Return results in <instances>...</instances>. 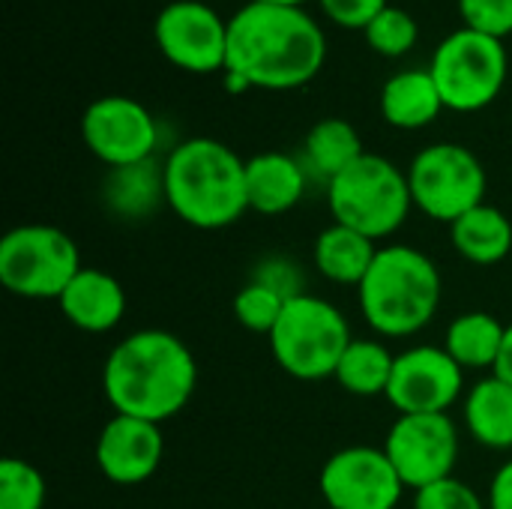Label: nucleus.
I'll return each mask as SVG.
<instances>
[{
  "label": "nucleus",
  "instance_id": "obj_1",
  "mask_svg": "<svg viewBox=\"0 0 512 509\" xmlns=\"http://www.w3.org/2000/svg\"><path fill=\"white\" fill-rule=\"evenodd\" d=\"M324 57L327 39L303 6L246 3L228 21L225 78L231 93L303 87L321 72Z\"/></svg>",
  "mask_w": 512,
  "mask_h": 509
},
{
  "label": "nucleus",
  "instance_id": "obj_2",
  "mask_svg": "<svg viewBox=\"0 0 512 509\" xmlns=\"http://www.w3.org/2000/svg\"><path fill=\"white\" fill-rule=\"evenodd\" d=\"M198 387V363L189 345L168 330L123 336L102 366V390L114 414L165 423L177 417Z\"/></svg>",
  "mask_w": 512,
  "mask_h": 509
},
{
  "label": "nucleus",
  "instance_id": "obj_3",
  "mask_svg": "<svg viewBox=\"0 0 512 509\" xmlns=\"http://www.w3.org/2000/svg\"><path fill=\"white\" fill-rule=\"evenodd\" d=\"M165 201L192 228L219 231L246 210V159L216 138H189L165 159Z\"/></svg>",
  "mask_w": 512,
  "mask_h": 509
},
{
  "label": "nucleus",
  "instance_id": "obj_4",
  "mask_svg": "<svg viewBox=\"0 0 512 509\" xmlns=\"http://www.w3.org/2000/svg\"><path fill=\"white\" fill-rule=\"evenodd\" d=\"M444 294L438 264L405 243L381 246L375 264L357 288L366 324L387 339L420 333L438 315Z\"/></svg>",
  "mask_w": 512,
  "mask_h": 509
},
{
  "label": "nucleus",
  "instance_id": "obj_5",
  "mask_svg": "<svg viewBox=\"0 0 512 509\" xmlns=\"http://www.w3.org/2000/svg\"><path fill=\"white\" fill-rule=\"evenodd\" d=\"M327 204L333 222L348 225L378 243L405 225L414 198L408 174L399 165L378 153H363L327 183Z\"/></svg>",
  "mask_w": 512,
  "mask_h": 509
},
{
  "label": "nucleus",
  "instance_id": "obj_6",
  "mask_svg": "<svg viewBox=\"0 0 512 509\" xmlns=\"http://www.w3.org/2000/svg\"><path fill=\"white\" fill-rule=\"evenodd\" d=\"M267 339L279 369L297 381L333 378L342 354L354 342L342 309L315 294H300L288 300L279 324Z\"/></svg>",
  "mask_w": 512,
  "mask_h": 509
},
{
  "label": "nucleus",
  "instance_id": "obj_7",
  "mask_svg": "<svg viewBox=\"0 0 512 509\" xmlns=\"http://www.w3.org/2000/svg\"><path fill=\"white\" fill-rule=\"evenodd\" d=\"M75 240L54 225H18L0 240V285L24 300H60L81 270Z\"/></svg>",
  "mask_w": 512,
  "mask_h": 509
},
{
  "label": "nucleus",
  "instance_id": "obj_8",
  "mask_svg": "<svg viewBox=\"0 0 512 509\" xmlns=\"http://www.w3.org/2000/svg\"><path fill=\"white\" fill-rule=\"evenodd\" d=\"M441 99L453 111H480L498 99L507 81V48L501 39L477 33V30H456L435 48L429 66Z\"/></svg>",
  "mask_w": 512,
  "mask_h": 509
},
{
  "label": "nucleus",
  "instance_id": "obj_9",
  "mask_svg": "<svg viewBox=\"0 0 512 509\" xmlns=\"http://www.w3.org/2000/svg\"><path fill=\"white\" fill-rule=\"evenodd\" d=\"M414 207L429 219L453 225L468 210L486 204V168L462 144H432L408 168Z\"/></svg>",
  "mask_w": 512,
  "mask_h": 509
},
{
  "label": "nucleus",
  "instance_id": "obj_10",
  "mask_svg": "<svg viewBox=\"0 0 512 509\" xmlns=\"http://www.w3.org/2000/svg\"><path fill=\"white\" fill-rule=\"evenodd\" d=\"M384 453L405 489H426L453 477L459 462V429L450 414H399L390 426Z\"/></svg>",
  "mask_w": 512,
  "mask_h": 509
},
{
  "label": "nucleus",
  "instance_id": "obj_11",
  "mask_svg": "<svg viewBox=\"0 0 512 509\" xmlns=\"http://www.w3.org/2000/svg\"><path fill=\"white\" fill-rule=\"evenodd\" d=\"M318 489L330 509H396L405 495L390 456L366 444L336 450L321 468Z\"/></svg>",
  "mask_w": 512,
  "mask_h": 509
},
{
  "label": "nucleus",
  "instance_id": "obj_12",
  "mask_svg": "<svg viewBox=\"0 0 512 509\" xmlns=\"http://www.w3.org/2000/svg\"><path fill=\"white\" fill-rule=\"evenodd\" d=\"M153 36L168 63L192 75L225 72L228 21L201 0L168 3L153 24Z\"/></svg>",
  "mask_w": 512,
  "mask_h": 509
},
{
  "label": "nucleus",
  "instance_id": "obj_13",
  "mask_svg": "<svg viewBox=\"0 0 512 509\" xmlns=\"http://www.w3.org/2000/svg\"><path fill=\"white\" fill-rule=\"evenodd\" d=\"M81 138L108 168H123L153 159L159 129L141 102L129 96H102L87 105L81 117Z\"/></svg>",
  "mask_w": 512,
  "mask_h": 509
},
{
  "label": "nucleus",
  "instance_id": "obj_14",
  "mask_svg": "<svg viewBox=\"0 0 512 509\" xmlns=\"http://www.w3.org/2000/svg\"><path fill=\"white\" fill-rule=\"evenodd\" d=\"M465 390V369L435 345L396 354L387 402L399 414H447Z\"/></svg>",
  "mask_w": 512,
  "mask_h": 509
},
{
  "label": "nucleus",
  "instance_id": "obj_15",
  "mask_svg": "<svg viewBox=\"0 0 512 509\" xmlns=\"http://www.w3.org/2000/svg\"><path fill=\"white\" fill-rule=\"evenodd\" d=\"M165 456L159 423L114 414L96 438V465L105 480L117 486L147 483Z\"/></svg>",
  "mask_w": 512,
  "mask_h": 509
},
{
  "label": "nucleus",
  "instance_id": "obj_16",
  "mask_svg": "<svg viewBox=\"0 0 512 509\" xmlns=\"http://www.w3.org/2000/svg\"><path fill=\"white\" fill-rule=\"evenodd\" d=\"M63 318L84 333H108L126 315V291L105 270L81 267L57 300Z\"/></svg>",
  "mask_w": 512,
  "mask_h": 509
},
{
  "label": "nucleus",
  "instance_id": "obj_17",
  "mask_svg": "<svg viewBox=\"0 0 512 509\" xmlns=\"http://www.w3.org/2000/svg\"><path fill=\"white\" fill-rule=\"evenodd\" d=\"M306 195V168L279 150L246 159V198L249 210L261 216H282Z\"/></svg>",
  "mask_w": 512,
  "mask_h": 509
},
{
  "label": "nucleus",
  "instance_id": "obj_18",
  "mask_svg": "<svg viewBox=\"0 0 512 509\" xmlns=\"http://www.w3.org/2000/svg\"><path fill=\"white\" fill-rule=\"evenodd\" d=\"M441 90L429 69H405L381 90V114L396 129H423L444 111Z\"/></svg>",
  "mask_w": 512,
  "mask_h": 509
},
{
  "label": "nucleus",
  "instance_id": "obj_19",
  "mask_svg": "<svg viewBox=\"0 0 512 509\" xmlns=\"http://www.w3.org/2000/svg\"><path fill=\"white\" fill-rule=\"evenodd\" d=\"M102 198L120 219H147L165 201V165L144 159L135 165L111 168L102 186Z\"/></svg>",
  "mask_w": 512,
  "mask_h": 509
},
{
  "label": "nucleus",
  "instance_id": "obj_20",
  "mask_svg": "<svg viewBox=\"0 0 512 509\" xmlns=\"http://www.w3.org/2000/svg\"><path fill=\"white\" fill-rule=\"evenodd\" d=\"M468 435L489 450H512V384L498 375L480 378L465 396Z\"/></svg>",
  "mask_w": 512,
  "mask_h": 509
},
{
  "label": "nucleus",
  "instance_id": "obj_21",
  "mask_svg": "<svg viewBox=\"0 0 512 509\" xmlns=\"http://www.w3.org/2000/svg\"><path fill=\"white\" fill-rule=\"evenodd\" d=\"M375 255H378L375 240L339 222L327 225L315 240V267L324 279L336 285L360 288L369 267L375 264Z\"/></svg>",
  "mask_w": 512,
  "mask_h": 509
},
{
  "label": "nucleus",
  "instance_id": "obj_22",
  "mask_svg": "<svg viewBox=\"0 0 512 509\" xmlns=\"http://www.w3.org/2000/svg\"><path fill=\"white\" fill-rule=\"evenodd\" d=\"M450 240L465 261L492 267L512 252V222L504 210L480 204L450 225Z\"/></svg>",
  "mask_w": 512,
  "mask_h": 509
},
{
  "label": "nucleus",
  "instance_id": "obj_23",
  "mask_svg": "<svg viewBox=\"0 0 512 509\" xmlns=\"http://www.w3.org/2000/svg\"><path fill=\"white\" fill-rule=\"evenodd\" d=\"M504 336H507V327L495 315H489V312H465V315L453 318V324L447 327L444 351L465 372L468 369L495 372L501 348H504Z\"/></svg>",
  "mask_w": 512,
  "mask_h": 509
},
{
  "label": "nucleus",
  "instance_id": "obj_24",
  "mask_svg": "<svg viewBox=\"0 0 512 509\" xmlns=\"http://www.w3.org/2000/svg\"><path fill=\"white\" fill-rule=\"evenodd\" d=\"M393 363L396 354L378 342V339H354L348 351L339 360L336 381L345 393L372 399V396H387L390 378H393Z\"/></svg>",
  "mask_w": 512,
  "mask_h": 509
},
{
  "label": "nucleus",
  "instance_id": "obj_25",
  "mask_svg": "<svg viewBox=\"0 0 512 509\" xmlns=\"http://www.w3.org/2000/svg\"><path fill=\"white\" fill-rule=\"evenodd\" d=\"M363 153L366 150H363L360 132L348 120H339V117L318 120L306 135V162L327 183L339 177L348 165H354Z\"/></svg>",
  "mask_w": 512,
  "mask_h": 509
},
{
  "label": "nucleus",
  "instance_id": "obj_26",
  "mask_svg": "<svg viewBox=\"0 0 512 509\" xmlns=\"http://www.w3.org/2000/svg\"><path fill=\"white\" fill-rule=\"evenodd\" d=\"M285 297H279L276 291H270L267 285L261 282H246L237 297H234V318L240 327H246L249 333H261V336H270L273 327L279 324L282 318V309H285Z\"/></svg>",
  "mask_w": 512,
  "mask_h": 509
},
{
  "label": "nucleus",
  "instance_id": "obj_27",
  "mask_svg": "<svg viewBox=\"0 0 512 509\" xmlns=\"http://www.w3.org/2000/svg\"><path fill=\"white\" fill-rule=\"evenodd\" d=\"M45 480L24 459L0 462V509H42Z\"/></svg>",
  "mask_w": 512,
  "mask_h": 509
},
{
  "label": "nucleus",
  "instance_id": "obj_28",
  "mask_svg": "<svg viewBox=\"0 0 512 509\" xmlns=\"http://www.w3.org/2000/svg\"><path fill=\"white\" fill-rule=\"evenodd\" d=\"M363 33H366L369 45L378 54H384V57H402V54H408L417 45V36H420L414 15L405 12V9H399V6H387Z\"/></svg>",
  "mask_w": 512,
  "mask_h": 509
},
{
  "label": "nucleus",
  "instance_id": "obj_29",
  "mask_svg": "<svg viewBox=\"0 0 512 509\" xmlns=\"http://www.w3.org/2000/svg\"><path fill=\"white\" fill-rule=\"evenodd\" d=\"M459 12L468 30L495 36L501 42L512 33V0H459Z\"/></svg>",
  "mask_w": 512,
  "mask_h": 509
},
{
  "label": "nucleus",
  "instance_id": "obj_30",
  "mask_svg": "<svg viewBox=\"0 0 512 509\" xmlns=\"http://www.w3.org/2000/svg\"><path fill=\"white\" fill-rule=\"evenodd\" d=\"M414 509H489V504L462 480L447 477L414 492Z\"/></svg>",
  "mask_w": 512,
  "mask_h": 509
},
{
  "label": "nucleus",
  "instance_id": "obj_31",
  "mask_svg": "<svg viewBox=\"0 0 512 509\" xmlns=\"http://www.w3.org/2000/svg\"><path fill=\"white\" fill-rule=\"evenodd\" d=\"M252 282L267 285L270 291H276L285 300H294V297L306 294V279H303L300 264L294 258H285V255H267L264 261H258L255 273H252Z\"/></svg>",
  "mask_w": 512,
  "mask_h": 509
},
{
  "label": "nucleus",
  "instance_id": "obj_32",
  "mask_svg": "<svg viewBox=\"0 0 512 509\" xmlns=\"http://www.w3.org/2000/svg\"><path fill=\"white\" fill-rule=\"evenodd\" d=\"M321 9L348 30H366L390 3L387 0H318Z\"/></svg>",
  "mask_w": 512,
  "mask_h": 509
},
{
  "label": "nucleus",
  "instance_id": "obj_33",
  "mask_svg": "<svg viewBox=\"0 0 512 509\" xmlns=\"http://www.w3.org/2000/svg\"><path fill=\"white\" fill-rule=\"evenodd\" d=\"M486 504L489 509H512V459L495 471Z\"/></svg>",
  "mask_w": 512,
  "mask_h": 509
},
{
  "label": "nucleus",
  "instance_id": "obj_34",
  "mask_svg": "<svg viewBox=\"0 0 512 509\" xmlns=\"http://www.w3.org/2000/svg\"><path fill=\"white\" fill-rule=\"evenodd\" d=\"M492 375H498V378H504L507 384H512V324H507L504 348H501V357H498V366H495Z\"/></svg>",
  "mask_w": 512,
  "mask_h": 509
},
{
  "label": "nucleus",
  "instance_id": "obj_35",
  "mask_svg": "<svg viewBox=\"0 0 512 509\" xmlns=\"http://www.w3.org/2000/svg\"><path fill=\"white\" fill-rule=\"evenodd\" d=\"M246 3H267V6H303L306 0H246Z\"/></svg>",
  "mask_w": 512,
  "mask_h": 509
}]
</instances>
